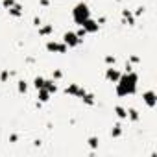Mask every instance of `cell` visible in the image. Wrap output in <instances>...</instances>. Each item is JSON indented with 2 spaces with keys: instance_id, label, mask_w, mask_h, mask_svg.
I'll list each match as a JSON object with an SVG mask.
<instances>
[{
  "instance_id": "8",
  "label": "cell",
  "mask_w": 157,
  "mask_h": 157,
  "mask_svg": "<svg viewBox=\"0 0 157 157\" xmlns=\"http://www.w3.org/2000/svg\"><path fill=\"white\" fill-rule=\"evenodd\" d=\"M105 78L109 82H113V83H117L118 82V78H120V72L117 70V68H113V67H109L107 70H105Z\"/></svg>"
},
{
  "instance_id": "25",
  "label": "cell",
  "mask_w": 157,
  "mask_h": 157,
  "mask_svg": "<svg viewBox=\"0 0 157 157\" xmlns=\"http://www.w3.org/2000/svg\"><path fill=\"white\" fill-rule=\"evenodd\" d=\"M61 76H63V72H61V70H56V72H54V78H56V80H59Z\"/></svg>"
},
{
  "instance_id": "3",
  "label": "cell",
  "mask_w": 157,
  "mask_h": 157,
  "mask_svg": "<svg viewBox=\"0 0 157 157\" xmlns=\"http://www.w3.org/2000/svg\"><path fill=\"white\" fill-rule=\"evenodd\" d=\"M46 50L48 52H56V54H65L68 50V46L65 43H57V41H48L46 43Z\"/></svg>"
},
{
  "instance_id": "24",
  "label": "cell",
  "mask_w": 157,
  "mask_h": 157,
  "mask_svg": "<svg viewBox=\"0 0 157 157\" xmlns=\"http://www.w3.org/2000/svg\"><path fill=\"white\" fill-rule=\"evenodd\" d=\"M105 63H107V65H111V63L115 65V57H113V56H107V57H105Z\"/></svg>"
},
{
  "instance_id": "17",
  "label": "cell",
  "mask_w": 157,
  "mask_h": 157,
  "mask_svg": "<svg viewBox=\"0 0 157 157\" xmlns=\"http://www.w3.org/2000/svg\"><path fill=\"white\" fill-rule=\"evenodd\" d=\"M111 135H113V137H120V135H122V126H120V124H117V126L113 128Z\"/></svg>"
},
{
  "instance_id": "11",
  "label": "cell",
  "mask_w": 157,
  "mask_h": 157,
  "mask_svg": "<svg viewBox=\"0 0 157 157\" xmlns=\"http://www.w3.org/2000/svg\"><path fill=\"white\" fill-rule=\"evenodd\" d=\"M52 32H54V28H52L50 24H46V26H39V35H43V37L50 35Z\"/></svg>"
},
{
  "instance_id": "21",
  "label": "cell",
  "mask_w": 157,
  "mask_h": 157,
  "mask_svg": "<svg viewBox=\"0 0 157 157\" xmlns=\"http://www.w3.org/2000/svg\"><path fill=\"white\" fill-rule=\"evenodd\" d=\"M2 4H4V8H6V10H10V8H13L17 2H15V0H4Z\"/></svg>"
},
{
  "instance_id": "10",
  "label": "cell",
  "mask_w": 157,
  "mask_h": 157,
  "mask_svg": "<svg viewBox=\"0 0 157 157\" xmlns=\"http://www.w3.org/2000/svg\"><path fill=\"white\" fill-rule=\"evenodd\" d=\"M44 89L52 94V93H56V91H57V85H56V82H54V80H44Z\"/></svg>"
},
{
  "instance_id": "6",
  "label": "cell",
  "mask_w": 157,
  "mask_h": 157,
  "mask_svg": "<svg viewBox=\"0 0 157 157\" xmlns=\"http://www.w3.org/2000/svg\"><path fill=\"white\" fill-rule=\"evenodd\" d=\"M85 93H87V91H85V89H82L78 83H70V85L67 87V94H72V96H78V98H82Z\"/></svg>"
},
{
  "instance_id": "20",
  "label": "cell",
  "mask_w": 157,
  "mask_h": 157,
  "mask_svg": "<svg viewBox=\"0 0 157 157\" xmlns=\"http://www.w3.org/2000/svg\"><path fill=\"white\" fill-rule=\"evenodd\" d=\"M124 17L128 19V22H129V24H133V22H135V19H133V15H131V13H129L128 10H124Z\"/></svg>"
},
{
  "instance_id": "15",
  "label": "cell",
  "mask_w": 157,
  "mask_h": 157,
  "mask_svg": "<svg viewBox=\"0 0 157 157\" xmlns=\"http://www.w3.org/2000/svg\"><path fill=\"white\" fill-rule=\"evenodd\" d=\"M33 87H35V89L44 87V78H43V76H39V78H35V80H33Z\"/></svg>"
},
{
  "instance_id": "19",
  "label": "cell",
  "mask_w": 157,
  "mask_h": 157,
  "mask_svg": "<svg viewBox=\"0 0 157 157\" xmlns=\"http://www.w3.org/2000/svg\"><path fill=\"white\" fill-rule=\"evenodd\" d=\"M89 146L94 150V148H98V137H91L89 139Z\"/></svg>"
},
{
  "instance_id": "7",
  "label": "cell",
  "mask_w": 157,
  "mask_h": 157,
  "mask_svg": "<svg viewBox=\"0 0 157 157\" xmlns=\"http://www.w3.org/2000/svg\"><path fill=\"white\" fill-rule=\"evenodd\" d=\"M142 100L146 102L148 107H155L157 105V94H155V91H146L142 94Z\"/></svg>"
},
{
  "instance_id": "22",
  "label": "cell",
  "mask_w": 157,
  "mask_h": 157,
  "mask_svg": "<svg viewBox=\"0 0 157 157\" xmlns=\"http://www.w3.org/2000/svg\"><path fill=\"white\" fill-rule=\"evenodd\" d=\"M8 78H10V72L2 70V74H0V82H8Z\"/></svg>"
},
{
  "instance_id": "4",
  "label": "cell",
  "mask_w": 157,
  "mask_h": 157,
  "mask_svg": "<svg viewBox=\"0 0 157 157\" xmlns=\"http://www.w3.org/2000/svg\"><path fill=\"white\" fill-rule=\"evenodd\" d=\"M63 43L68 46V48H74V46H78V44H80L82 43V39L80 37H78L74 32H67L65 35H63Z\"/></svg>"
},
{
  "instance_id": "5",
  "label": "cell",
  "mask_w": 157,
  "mask_h": 157,
  "mask_svg": "<svg viewBox=\"0 0 157 157\" xmlns=\"http://www.w3.org/2000/svg\"><path fill=\"white\" fill-rule=\"evenodd\" d=\"M82 28L85 30V33H96L100 30V24L96 21H93V19H87L85 22H82Z\"/></svg>"
},
{
  "instance_id": "13",
  "label": "cell",
  "mask_w": 157,
  "mask_h": 157,
  "mask_svg": "<svg viewBox=\"0 0 157 157\" xmlns=\"http://www.w3.org/2000/svg\"><path fill=\"white\" fill-rule=\"evenodd\" d=\"M115 113H117L118 118H128V111H126L122 105H117V107H115Z\"/></svg>"
},
{
  "instance_id": "18",
  "label": "cell",
  "mask_w": 157,
  "mask_h": 157,
  "mask_svg": "<svg viewBox=\"0 0 157 157\" xmlns=\"http://www.w3.org/2000/svg\"><path fill=\"white\" fill-rule=\"evenodd\" d=\"M17 89H19V93H26L28 91V85H26V82H19V85H17Z\"/></svg>"
},
{
  "instance_id": "2",
  "label": "cell",
  "mask_w": 157,
  "mask_h": 157,
  "mask_svg": "<svg viewBox=\"0 0 157 157\" xmlns=\"http://www.w3.org/2000/svg\"><path fill=\"white\" fill-rule=\"evenodd\" d=\"M72 19L82 26V22H85L87 19H91V10L85 2H80V4H76V8L72 10Z\"/></svg>"
},
{
  "instance_id": "9",
  "label": "cell",
  "mask_w": 157,
  "mask_h": 157,
  "mask_svg": "<svg viewBox=\"0 0 157 157\" xmlns=\"http://www.w3.org/2000/svg\"><path fill=\"white\" fill-rule=\"evenodd\" d=\"M37 93H39L37 96H39V102H41V104H44V102H48V100H50V93H48V91H46L44 87L37 89Z\"/></svg>"
},
{
  "instance_id": "1",
  "label": "cell",
  "mask_w": 157,
  "mask_h": 157,
  "mask_svg": "<svg viewBox=\"0 0 157 157\" xmlns=\"http://www.w3.org/2000/svg\"><path fill=\"white\" fill-rule=\"evenodd\" d=\"M137 82L139 78L135 72H126V74H120L118 82H117V94L118 96H128V94H135L137 91Z\"/></svg>"
},
{
  "instance_id": "12",
  "label": "cell",
  "mask_w": 157,
  "mask_h": 157,
  "mask_svg": "<svg viewBox=\"0 0 157 157\" xmlns=\"http://www.w3.org/2000/svg\"><path fill=\"white\" fill-rule=\"evenodd\" d=\"M8 11H10V15H13V17H21V15H22V8H21L19 4H15V6L10 8Z\"/></svg>"
},
{
  "instance_id": "16",
  "label": "cell",
  "mask_w": 157,
  "mask_h": 157,
  "mask_svg": "<svg viewBox=\"0 0 157 157\" xmlns=\"http://www.w3.org/2000/svg\"><path fill=\"white\" fill-rule=\"evenodd\" d=\"M128 117H129L133 122H137V120H139V111H137V109H128Z\"/></svg>"
},
{
  "instance_id": "14",
  "label": "cell",
  "mask_w": 157,
  "mask_h": 157,
  "mask_svg": "<svg viewBox=\"0 0 157 157\" xmlns=\"http://www.w3.org/2000/svg\"><path fill=\"white\" fill-rule=\"evenodd\" d=\"M82 100H83L87 105H93V104H94V96H93V94H89V93H85V94L82 96Z\"/></svg>"
},
{
  "instance_id": "23",
  "label": "cell",
  "mask_w": 157,
  "mask_h": 157,
  "mask_svg": "<svg viewBox=\"0 0 157 157\" xmlns=\"http://www.w3.org/2000/svg\"><path fill=\"white\" fill-rule=\"evenodd\" d=\"M76 35H78V37H80V39L83 41V37H85V30H83V28H80V30L76 32Z\"/></svg>"
}]
</instances>
